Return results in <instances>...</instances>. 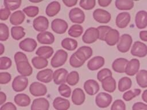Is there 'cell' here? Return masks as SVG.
<instances>
[{
	"instance_id": "obj_1",
	"label": "cell",
	"mask_w": 147,
	"mask_h": 110,
	"mask_svg": "<svg viewBox=\"0 0 147 110\" xmlns=\"http://www.w3.org/2000/svg\"><path fill=\"white\" fill-rule=\"evenodd\" d=\"M68 54L63 49L57 50L51 61V64L53 68H58L65 64L67 60Z\"/></svg>"
},
{
	"instance_id": "obj_2",
	"label": "cell",
	"mask_w": 147,
	"mask_h": 110,
	"mask_svg": "<svg viewBox=\"0 0 147 110\" xmlns=\"http://www.w3.org/2000/svg\"><path fill=\"white\" fill-rule=\"evenodd\" d=\"M132 42V37L129 34H123L120 37V39L117 44V49L121 53H126L129 50Z\"/></svg>"
},
{
	"instance_id": "obj_3",
	"label": "cell",
	"mask_w": 147,
	"mask_h": 110,
	"mask_svg": "<svg viewBox=\"0 0 147 110\" xmlns=\"http://www.w3.org/2000/svg\"><path fill=\"white\" fill-rule=\"evenodd\" d=\"M130 53L138 57H144L147 55V45L140 41H135L131 46Z\"/></svg>"
},
{
	"instance_id": "obj_4",
	"label": "cell",
	"mask_w": 147,
	"mask_h": 110,
	"mask_svg": "<svg viewBox=\"0 0 147 110\" xmlns=\"http://www.w3.org/2000/svg\"><path fill=\"white\" fill-rule=\"evenodd\" d=\"M99 39V32L97 28L90 27L86 30L82 36V41L86 44H92Z\"/></svg>"
},
{
	"instance_id": "obj_5",
	"label": "cell",
	"mask_w": 147,
	"mask_h": 110,
	"mask_svg": "<svg viewBox=\"0 0 147 110\" xmlns=\"http://www.w3.org/2000/svg\"><path fill=\"white\" fill-rule=\"evenodd\" d=\"M28 85V79L26 77L22 75L17 76L12 82V88L17 92L25 90Z\"/></svg>"
},
{
	"instance_id": "obj_6",
	"label": "cell",
	"mask_w": 147,
	"mask_h": 110,
	"mask_svg": "<svg viewBox=\"0 0 147 110\" xmlns=\"http://www.w3.org/2000/svg\"><path fill=\"white\" fill-rule=\"evenodd\" d=\"M92 15L96 21L101 23H108L111 18V14L109 11L99 8L94 11Z\"/></svg>"
},
{
	"instance_id": "obj_7",
	"label": "cell",
	"mask_w": 147,
	"mask_h": 110,
	"mask_svg": "<svg viewBox=\"0 0 147 110\" xmlns=\"http://www.w3.org/2000/svg\"><path fill=\"white\" fill-rule=\"evenodd\" d=\"M112 100V96L110 94L106 92H100L95 97V103L98 107L105 108L110 105Z\"/></svg>"
},
{
	"instance_id": "obj_8",
	"label": "cell",
	"mask_w": 147,
	"mask_h": 110,
	"mask_svg": "<svg viewBox=\"0 0 147 110\" xmlns=\"http://www.w3.org/2000/svg\"><path fill=\"white\" fill-rule=\"evenodd\" d=\"M29 92L34 96H42L47 93V88L44 84L41 82H33L30 85Z\"/></svg>"
},
{
	"instance_id": "obj_9",
	"label": "cell",
	"mask_w": 147,
	"mask_h": 110,
	"mask_svg": "<svg viewBox=\"0 0 147 110\" xmlns=\"http://www.w3.org/2000/svg\"><path fill=\"white\" fill-rule=\"evenodd\" d=\"M69 18L73 23H82L85 19V15L83 11L78 7H74L69 12Z\"/></svg>"
},
{
	"instance_id": "obj_10",
	"label": "cell",
	"mask_w": 147,
	"mask_h": 110,
	"mask_svg": "<svg viewBox=\"0 0 147 110\" xmlns=\"http://www.w3.org/2000/svg\"><path fill=\"white\" fill-rule=\"evenodd\" d=\"M51 28L57 34H63L68 29V23L63 19L56 18L51 22Z\"/></svg>"
},
{
	"instance_id": "obj_11",
	"label": "cell",
	"mask_w": 147,
	"mask_h": 110,
	"mask_svg": "<svg viewBox=\"0 0 147 110\" xmlns=\"http://www.w3.org/2000/svg\"><path fill=\"white\" fill-rule=\"evenodd\" d=\"M33 26L36 31L39 32L40 33L45 32L49 26L48 19L44 16H38L34 19L33 21Z\"/></svg>"
},
{
	"instance_id": "obj_12",
	"label": "cell",
	"mask_w": 147,
	"mask_h": 110,
	"mask_svg": "<svg viewBox=\"0 0 147 110\" xmlns=\"http://www.w3.org/2000/svg\"><path fill=\"white\" fill-rule=\"evenodd\" d=\"M140 62L137 58H132L129 60L126 65L125 73L130 76L136 74L140 70Z\"/></svg>"
},
{
	"instance_id": "obj_13",
	"label": "cell",
	"mask_w": 147,
	"mask_h": 110,
	"mask_svg": "<svg viewBox=\"0 0 147 110\" xmlns=\"http://www.w3.org/2000/svg\"><path fill=\"white\" fill-rule=\"evenodd\" d=\"M131 19V16L129 13L123 11L119 13L116 17L115 23L117 27L121 29L126 28L129 23Z\"/></svg>"
},
{
	"instance_id": "obj_14",
	"label": "cell",
	"mask_w": 147,
	"mask_h": 110,
	"mask_svg": "<svg viewBox=\"0 0 147 110\" xmlns=\"http://www.w3.org/2000/svg\"><path fill=\"white\" fill-rule=\"evenodd\" d=\"M68 73L67 70L64 68L56 69L53 72V80L55 84L61 85L66 82V79Z\"/></svg>"
},
{
	"instance_id": "obj_15",
	"label": "cell",
	"mask_w": 147,
	"mask_h": 110,
	"mask_svg": "<svg viewBox=\"0 0 147 110\" xmlns=\"http://www.w3.org/2000/svg\"><path fill=\"white\" fill-rule=\"evenodd\" d=\"M37 46V43L35 40L32 38H26L19 43L20 48L27 52H32L35 50Z\"/></svg>"
},
{
	"instance_id": "obj_16",
	"label": "cell",
	"mask_w": 147,
	"mask_h": 110,
	"mask_svg": "<svg viewBox=\"0 0 147 110\" xmlns=\"http://www.w3.org/2000/svg\"><path fill=\"white\" fill-rule=\"evenodd\" d=\"M135 23L138 29H144L147 26V11L141 10L137 12L135 16Z\"/></svg>"
},
{
	"instance_id": "obj_17",
	"label": "cell",
	"mask_w": 147,
	"mask_h": 110,
	"mask_svg": "<svg viewBox=\"0 0 147 110\" xmlns=\"http://www.w3.org/2000/svg\"><path fill=\"white\" fill-rule=\"evenodd\" d=\"M120 39L119 32L115 29L111 28L107 33L105 38V41L110 46H114L117 44Z\"/></svg>"
},
{
	"instance_id": "obj_18",
	"label": "cell",
	"mask_w": 147,
	"mask_h": 110,
	"mask_svg": "<svg viewBox=\"0 0 147 110\" xmlns=\"http://www.w3.org/2000/svg\"><path fill=\"white\" fill-rule=\"evenodd\" d=\"M86 92L91 96L95 95L99 90V85L94 80L89 79L86 80L83 85Z\"/></svg>"
},
{
	"instance_id": "obj_19",
	"label": "cell",
	"mask_w": 147,
	"mask_h": 110,
	"mask_svg": "<svg viewBox=\"0 0 147 110\" xmlns=\"http://www.w3.org/2000/svg\"><path fill=\"white\" fill-rule=\"evenodd\" d=\"M49 108V103L48 100L44 97H39L35 99L31 105V110H48Z\"/></svg>"
},
{
	"instance_id": "obj_20",
	"label": "cell",
	"mask_w": 147,
	"mask_h": 110,
	"mask_svg": "<svg viewBox=\"0 0 147 110\" xmlns=\"http://www.w3.org/2000/svg\"><path fill=\"white\" fill-rule=\"evenodd\" d=\"M16 68L17 72L22 76L26 77L32 74L33 69L30 64L27 61L20 62L16 64Z\"/></svg>"
},
{
	"instance_id": "obj_21",
	"label": "cell",
	"mask_w": 147,
	"mask_h": 110,
	"mask_svg": "<svg viewBox=\"0 0 147 110\" xmlns=\"http://www.w3.org/2000/svg\"><path fill=\"white\" fill-rule=\"evenodd\" d=\"M105 64V59L102 56H95L90 59L87 62V68L90 70H96Z\"/></svg>"
},
{
	"instance_id": "obj_22",
	"label": "cell",
	"mask_w": 147,
	"mask_h": 110,
	"mask_svg": "<svg viewBox=\"0 0 147 110\" xmlns=\"http://www.w3.org/2000/svg\"><path fill=\"white\" fill-rule=\"evenodd\" d=\"M53 72L51 69H44L39 71L37 75V79L44 83H48L52 81L53 79Z\"/></svg>"
},
{
	"instance_id": "obj_23",
	"label": "cell",
	"mask_w": 147,
	"mask_h": 110,
	"mask_svg": "<svg viewBox=\"0 0 147 110\" xmlns=\"http://www.w3.org/2000/svg\"><path fill=\"white\" fill-rule=\"evenodd\" d=\"M128 60L123 57L116 58L112 63L113 69L118 73H125Z\"/></svg>"
},
{
	"instance_id": "obj_24",
	"label": "cell",
	"mask_w": 147,
	"mask_h": 110,
	"mask_svg": "<svg viewBox=\"0 0 147 110\" xmlns=\"http://www.w3.org/2000/svg\"><path fill=\"white\" fill-rule=\"evenodd\" d=\"M37 41L42 44H52L55 41L54 35L48 31L39 33L37 35Z\"/></svg>"
},
{
	"instance_id": "obj_25",
	"label": "cell",
	"mask_w": 147,
	"mask_h": 110,
	"mask_svg": "<svg viewBox=\"0 0 147 110\" xmlns=\"http://www.w3.org/2000/svg\"><path fill=\"white\" fill-rule=\"evenodd\" d=\"M72 103L76 105H82L85 100V94L81 88L75 89L72 93L71 97Z\"/></svg>"
},
{
	"instance_id": "obj_26",
	"label": "cell",
	"mask_w": 147,
	"mask_h": 110,
	"mask_svg": "<svg viewBox=\"0 0 147 110\" xmlns=\"http://www.w3.org/2000/svg\"><path fill=\"white\" fill-rule=\"evenodd\" d=\"M77 56L82 60L86 61L89 59L92 55V49L91 47L87 46H83L78 48L75 52Z\"/></svg>"
},
{
	"instance_id": "obj_27",
	"label": "cell",
	"mask_w": 147,
	"mask_h": 110,
	"mask_svg": "<svg viewBox=\"0 0 147 110\" xmlns=\"http://www.w3.org/2000/svg\"><path fill=\"white\" fill-rule=\"evenodd\" d=\"M53 107L56 110H67L70 107V103L67 99L57 97L53 100Z\"/></svg>"
},
{
	"instance_id": "obj_28",
	"label": "cell",
	"mask_w": 147,
	"mask_h": 110,
	"mask_svg": "<svg viewBox=\"0 0 147 110\" xmlns=\"http://www.w3.org/2000/svg\"><path fill=\"white\" fill-rule=\"evenodd\" d=\"M61 5L58 1H52L50 2L47 6L45 13L49 17H53L56 15L60 10Z\"/></svg>"
},
{
	"instance_id": "obj_29",
	"label": "cell",
	"mask_w": 147,
	"mask_h": 110,
	"mask_svg": "<svg viewBox=\"0 0 147 110\" xmlns=\"http://www.w3.org/2000/svg\"><path fill=\"white\" fill-rule=\"evenodd\" d=\"M25 15L23 11L17 10L13 13L10 17V22L13 25L17 26L21 24L25 20Z\"/></svg>"
},
{
	"instance_id": "obj_30",
	"label": "cell",
	"mask_w": 147,
	"mask_h": 110,
	"mask_svg": "<svg viewBox=\"0 0 147 110\" xmlns=\"http://www.w3.org/2000/svg\"><path fill=\"white\" fill-rule=\"evenodd\" d=\"M103 89L108 92H113L116 89V81L113 76L107 77L102 82Z\"/></svg>"
},
{
	"instance_id": "obj_31",
	"label": "cell",
	"mask_w": 147,
	"mask_h": 110,
	"mask_svg": "<svg viewBox=\"0 0 147 110\" xmlns=\"http://www.w3.org/2000/svg\"><path fill=\"white\" fill-rule=\"evenodd\" d=\"M14 102L20 107H26L30 103L29 96L25 93H18L14 96Z\"/></svg>"
},
{
	"instance_id": "obj_32",
	"label": "cell",
	"mask_w": 147,
	"mask_h": 110,
	"mask_svg": "<svg viewBox=\"0 0 147 110\" xmlns=\"http://www.w3.org/2000/svg\"><path fill=\"white\" fill-rule=\"evenodd\" d=\"M136 81L138 85L142 88L147 87V70L141 69L136 74Z\"/></svg>"
},
{
	"instance_id": "obj_33",
	"label": "cell",
	"mask_w": 147,
	"mask_h": 110,
	"mask_svg": "<svg viewBox=\"0 0 147 110\" xmlns=\"http://www.w3.org/2000/svg\"><path fill=\"white\" fill-rule=\"evenodd\" d=\"M115 7L120 10H129L134 7V1L132 0H116Z\"/></svg>"
},
{
	"instance_id": "obj_34",
	"label": "cell",
	"mask_w": 147,
	"mask_h": 110,
	"mask_svg": "<svg viewBox=\"0 0 147 110\" xmlns=\"http://www.w3.org/2000/svg\"><path fill=\"white\" fill-rule=\"evenodd\" d=\"M53 53V49L49 46H41L36 51V54L38 56L44 57L46 59L49 58Z\"/></svg>"
},
{
	"instance_id": "obj_35",
	"label": "cell",
	"mask_w": 147,
	"mask_h": 110,
	"mask_svg": "<svg viewBox=\"0 0 147 110\" xmlns=\"http://www.w3.org/2000/svg\"><path fill=\"white\" fill-rule=\"evenodd\" d=\"M132 85V81L129 77H123L119 79L118 83V89L120 92H125L129 89Z\"/></svg>"
},
{
	"instance_id": "obj_36",
	"label": "cell",
	"mask_w": 147,
	"mask_h": 110,
	"mask_svg": "<svg viewBox=\"0 0 147 110\" xmlns=\"http://www.w3.org/2000/svg\"><path fill=\"white\" fill-rule=\"evenodd\" d=\"M61 45L63 48L68 50H74L78 46V42L74 38H65L61 42Z\"/></svg>"
},
{
	"instance_id": "obj_37",
	"label": "cell",
	"mask_w": 147,
	"mask_h": 110,
	"mask_svg": "<svg viewBox=\"0 0 147 110\" xmlns=\"http://www.w3.org/2000/svg\"><path fill=\"white\" fill-rule=\"evenodd\" d=\"M11 35L13 39L19 40L25 35L24 28L20 26H14L11 28Z\"/></svg>"
},
{
	"instance_id": "obj_38",
	"label": "cell",
	"mask_w": 147,
	"mask_h": 110,
	"mask_svg": "<svg viewBox=\"0 0 147 110\" xmlns=\"http://www.w3.org/2000/svg\"><path fill=\"white\" fill-rule=\"evenodd\" d=\"M32 63L35 68L41 69L45 68L48 65V60L44 57L36 56L32 59Z\"/></svg>"
},
{
	"instance_id": "obj_39",
	"label": "cell",
	"mask_w": 147,
	"mask_h": 110,
	"mask_svg": "<svg viewBox=\"0 0 147 110\" xmlns=\"http://www.w3.org/2000/svg\"><path fill=\"white\" fill-rule=\"evenodd\" d=\"M83 32V27L79 24L72 25L68 31V34L71 37L76 38L80 36Z\"/></svg>"
},
{
	"instance_id": "obj_40",
	"label": "cell",
	"mask_w": 147,
	"mask_h": 110,
	"mask_svg": "<svg viewBox=\"0 0 147 110\" xmlns=\"http://www.w3.org/2000/svg\"><path fill=\"white\" fill-rule=\"evenodd\" d=\"M141 92V90L139 88H136L132 90H128L123 94L122 97L125 101H129L140 95Z\"/></svg>"
},
{
	"instance_id": "obj_41",
	"label": "cell",
	"mask_w": 147,
	"mask_h": 110,
	"mask_svg": "<svg viewBox=\"0 0 147 110\" xmlns=\"http://www.w3.org/2000/svg\"><path fill=\"white\" fill-rule=\"evenodd\" d=\"M79 80V74L76 71H72L67 75L66 82L69 85L74 86L77 84Z\"/></svg>"
},
{
	"instance_id": "obj_42",
	"label": "cell",
	"mask_w": 147,
	"mask_h": 110,
	"mask_svg": "<svg viewBox=\"0 0 147 110\" xmlns=\"http://www.w3.org/2000/svg\"><path fill=\"white\" fill-rule=\"evenodd\" d=\"M21 2V0H4L3 4L10 10H14L20 7Z\"/></svg>"
},
{
	"instance_id": "obj_43",
	"label": "cell",
	"mask_w": 147,
	"mask_h": 110,
	"mask_svg": "<svg viewBox=\"0 0 147 110\" xmlns=\"http://www.w3.org/2000/svg\"><path fill=\"white\" fill-rule=\"evenodd\" d=\"M23 12L29 17H34L38 14L39 9L36 6H29L23 9Z\"/></svg>"
},
{
	"instance_id": "obj_44",
	"label": "cell",
	"mask_w": 147,
	"mask_h": 110,
	"mask_svg": "<svg viewBox=\"0 0 147 110\" xmlns=\"http://www.w3.org/2000/svg\"><path fill=\"white\" fill-rule=\"evenodd\" d=\"M84 62L85 61L79 58L75 53H74L69 58V64L71 66L74 68H79L82 66Z\"/></svg>"
},
{
	"instance_id": "obj_45",
	"label": "cell",
	"mask_w": 147,
	"mask_h": 110,
	"mask_svg": "<svg viewBox=\"0 0 147 110\" xmlns=\"http://www.w3.org/2000/svg\"><path fill=\"white\" fill-rule=\"evenodd\" d=\"M9 37V30L8 26L3 23H0V41H4Z\"/></svg>"
},
{
	"instance_id": "obj_46",
	"label": "cell",
	"mask_w": 147,
	"mask_h": 110,
	"mask_svg": "<svg viewBox=\"0 0 147 110\" xmlns=\"http://www.w3.org/2000/svg\"><path fill=\"white\" fill-rule=\"evenodd\" d=\"M111 76H112V72L109 68L102 69L97 73V78L100 82Z\"/></svg>"
},
{
	"instance_id": "obj_47",
	"label": "cell",
	"mask_w": 147,
	"mask_h": 110,
	"mask_svg": "<svg viewBox=\"0 0 147 110\" xmlns=\"http://www.w3.org/2000/svg\"><path fill=\"white\" fill-rule=\"evenodd\" d=\"M58 91L60 95L64 97H69L71 94L70 87L65 84L60 85L58 87Z\"/></svg>"
},
{
	"instance_id": "obj_48",
	"label": "cell",
	"mask_w": 147,
	"mask_h": 110,
	"mask_svg": "<svg viewBox=\"0 0 147 110\" xmlns=\"http://www.w3.org/2000/svg\"><path fill=\"white\" fill-rule=\"evenodd\" d=\"M95 0H80L79 2L80 6L84 10H91L95 6Z\"/></svg>"
},
{
	"instance_id": "obj_49",
	"label": "cell",
	"mask_w": 147,
	"mask_h": 110,
	"mask_svg": "<svg viewBox=\"0 0 147 110\" xmlns=\"http://www.w3.org/2000/svg\"><path fill=\"white\" fill-rule=\"evenodd\" d=\"M98 30L99 32V39L102 41L105 40V38L108 32L111 29V28L107 25H102L99 26L98 28Z\"/></svg>"
},
{
	"instance_id": "obj_50",
	"label": "cell",
	"mask_w": 147,
	"mask_h": 110,
	"mask_svg": "<svg viewBox=\"0 0 147 110\" xmlns=\"http://www.w3.org/2000/svg\"><path fill=\"white\" fill-rule=\"evenodd\" d=\"M12 64V61L9 57H1L0 58V69L5 70L9 69Z\"/></svg>"
},
{
	"instance_id": "obj_51",
	"label": "cell",
	"mask_w": 147,
	"mask_h": 110,
	"mask_svg": "<svg viewBox=\"0 0 147 110\" xmlns=\"http://www.w3.org/2000/svg\"><path fill=\"white\" fill-rule=\"evenodd\" d=\"M111 110H126L125 102L121 99L115 100L111 105Z\"/></svg>"
},
{
	"instance_id": "obj_52",
	"label": "cell",
	"mask_w": 147,
	"mask_h": 110,
	"mask_svg": "<svg viewBox=\"0 0 147 110\" xmlns=\"http://www.w3.org/2000/svg\"><path fill=\"white\" fill-rule=\"evenodd\" d=\"M14 61L16 64L20 62H22V61H28V58L25 53L21 52H17L15 53L14 56Z\"/></svg>"
},
{
	"instance_id": "obj_53",
	"label": "cell",
	"mask_w": 147,
	"mask_h": 110,
	"mask_svg": "<svg viewBox=\"0 0 147 110\" xmlns=\"http://www.w3.org/2000/svg\"><path fill=\"white\" fill-rule=\"evenodd\" d=\"M11 78V74L8 72L0 73V83L1 84H6L10 82Z\"/></svg>"
},
{
	"instance_id": "obj_54",
	"label": "cell",
	"mask_w": 147,
	"mask_h": 110,
	"mask_svg": "<svg viewBox=\"0 0 147 110\" xmlns=\"http://www.w3.org/2000/svg\"><path fill=\"white\" fill-rule=\"evenodd\" d=\"M10 15V10L6 8H1L0 10V19L2 21H5L7 19Z\"/></svg>"
},
{
	"instance_id": "obj_55",
	"label": "cell",
	"mask_w": 147,
	"mask_h": 110,
	"mask_svg": "<svg viewBox=\"0 0 147 110\" xmlns=\"http://www.w3.org/2000/svg\"><path fill=\"white\" fill-rule=\"evenodd\" d=\"M132 110H147V104L143 102H136L133 105Z\"/></svg>"
},
{
	"instance_id": "obj_56",
	"label": "cell",
	"mask_w": 147,
	"mask_h": 110,
	"mask_svg": "<svg viewBox=\"0 0 147 110\" xmlns=\"http://www.w3.org/2000/svg\"><path fill=\"white\" fill-rule=\"evenodd\" d=\"M0 110H17V108L13 103L7 102L1 105Z\"/></svg>"
},
{
	"instance_id": "obj_57",
	"label": "cell",
	"mask_w": 147,
	"mask_h": 110,
	"mask_svg": "<svg viewBox=\"0 0 147 110\" xmlns=\"http://www.w3.org/2000/svg\"><path fill=\"white\" fill-rule=\"evenodd\" d=\"M63 2L67 7H72L75 6L77 2V0H63Z\"/></svg>"
},
{
	"instance_id": "obj_58",
	"label": "cell",
	"mask_w": 147,
	"mask_h": 110,
	"mask_svg": "<svg viewBox=\"0 0 147 110\" xmlns=\"http://www.w3.org/2000/svg\"><path fill=\"white\" fill-rule=\"evenodd\" d=\"M111 2V0H98V3L99 6L102 7H106L109 6Z\"/></svg>"
},
{
	"instance_id": "obj_59",
	"label": "cell",
	"mask_w": 147,
	"mask_h": 110,
	"mask_svg": "<svg viewBox=\"0 0 147 110\" xmlns=\"http://www.w3.org/2000/svg\"><path fill=\"white\" fill-rule=\"evenodd\" d=\"M140 39L143 41H147V30H141L139 33Z\"/></svg>"
},
{
	"instance_id": "obj_60",
	"label": "cell",
	"mask_w": 147,
	"mask_h": 110,
	"mask_svg": "<svg viewBox=\"0 0 147 110\" xmlns=\"http://www.w3.org/2000/svg\"><path fill=\"white\" fill-rule=\"evenodd\" d=\"M6 100V95L3 92H0V104L2 105Z\"/></svg>"
},
{
	"instance_id": "obj_61",
	"label": "cell",
	"mask_w": 147,
	"mask_h": 110,
	"mask_svg": "<svg viewBox=\"0 0 147 110\" xmlns=\"http://www.w3.org/2000/svg\"><path fill=\"white\" fill-rule=\"evenodd\" d=\"M142 99L144 101L147 103V89L143 91L142 93Z\"/></svg>"
},
{
	"instance_id": "obj_62",
	"label": "cell",
	"mask_w": 147,
	"mask_h": 110,
	"mask_svg": "<svg viewBox=\"0 0 147 110\" xmlns=\"http://www.w3.org/2000/svg\"><path fill=\"white\" fill-rule=\"evenodd\" d=\"M4 51H5V47L3 45V44L1 43L0 44V54L2 55Z\"/></svg>"
},
{
	"instance_id": "obj_63",
	"label": "cell",
	"mask_w": 147,
	"mask_h": 110,
	"mask_svg": "<svg viewBox=\"0 0 147 110\" xmlns=\"http://www.w3.org/2000/svg\"><path fill=\"white\" fill-rule=\"evenodd\" d=\"M29 1L32 3H38L41 2L42 0H29Z\"/></svg>"
}]
</instances>
